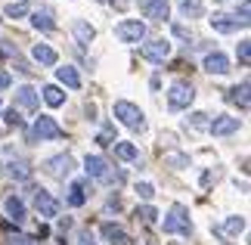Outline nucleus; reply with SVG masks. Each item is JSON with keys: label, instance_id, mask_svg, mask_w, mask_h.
I'll use <instances>...</instances> for the list:
<instances>
[{"label": "nucleus", "instance_id": "nucleus-37", "mask_svg": "<svg viewBox=\"0 0 251 245\" xmlns=\"http://www.w3.org/2000/svg\"><path fill=\"white\" fill-rule=\"evenodd\" d=\"M100 143L109 146V143H112V131H102V134H100Z\"/></svg>", "mask_w": 251, "mask_h": 245}, {"label": "nucleus", "instance_id": "nucleus-3", "mask_svg": "<svg viewBox=\"0 0 251 245\" xmlns=\"http://www.w3.org/2000/svg\"><path fill=\"white\" fill-rule=\"evenodd\" d=\"M196 100V90H192V84L189 81H174L168 87V106L174 112H180V109H186V106Z\"/></svg>", "mask_w": 251, "mask_h": 245}, {"label": "nucleus", "instance_id": "nucleus-12", "mask_svg": "<svg viewBox=\"0 0 251 245\" xmlns=\"http://www.w3.org/2000/svg\"><path fill=\"white\" fill-rule=\"evenodd\" d=\"M84 171L90 174V177L102 180L105 174H109V162H105L102 155H87V159H84Z\"/></svg>", "mask_w": 251, "mask_h": 245}, {"label": "nucleus", "instance_id": "nucleus-24", "mask_svg": "<svg viewBox=\"0 0 251 245\" xmlns=\"http://www.w3.org/2000/svg\"><path fill=\"white\" fill-rule=\"evenodd\" d=\"M112 146H115V155H118L121 162H133V159L140 155V152H137V146H133V143H118V140H115Z\"/></svg>", "mask_w": 251, "mask_h": 245}, {"label": "nucleus", "instance_id": "nucleus-5", "mask_svg": "<svg viewBox=\"0 0 251 245\" xmlns=\"http://www.w3.org/2000/svg\"><path fill=\"white\" fill-rule=\"evenodd\" d=\"M44 171L50 174V177H56V180H65V177H72L75 174V159L72 155H53V159H47L44 162Z\"/></svg>", "mask_w": 251, "mask_h": 245}, {"label": "nucleus", "instance_id": "nucleus-25", "mask_svg": "<svg viewBox=\"0 0 251 245\" xmlns=\"http://www.w3.org/2000/svg\"><path fill=\"white\" fill-rule=\"evenodd\" d=\"M6 214H9V218H16V220L25 218V205H22L19 195H9V199H6Z\"/></svg>", "mask_w": 251, "mask_h": 245}, {"label": "nucleus", "instance_id": "nucleus-26", "mask_svg": "<svg viewBox=\"0 0 251 245\" xmlns=\"http://www.w3.org/2000/svg\"><path fill=\"white\" fill-rule=\"evenodd\" d=\"M84 202H87L84 183H72V190H69V205H72V208H81Z\"/></svg>", "mask_w": 251, "mask_h": 245}, {"label": "nucleus", "instance_id": "nucleus-28", "mask_svg": "<svg viewBox=\"0 0 251 245\" xmlns=\"http://www.w3.org/2000/svg\"><path fill=\"white\" fill-rule=\"evenodd\" d=\"M186 121H189L192 127H196V131H208V124H211L205 112H196V115H189V118H186Z\"/></svg>", "mask_w": 251, "mask_h": 245}, {"label": "nucleus", "instance_id": "nucleus-13", "mask_svg": "<svg viewBox=\"0 0 251 245\" xmlns=\"http://www.w3.org/2000/svg\"><path fill=\"white\" fill-rule=\"evenodd\" d=\"M100 233H102V239L109 242V245H133L127 233H124L121 227H115V223H102V230H100Z\"/></svg>", "mask_w": 251, "mask_h": 245}, {"label": "nucleus", "instance_id": "nucleus-4", "mask_svg": "<svg viewBox=\"0 0 251 245\" xmlns=\"http://www.w3.org/2000/svg\"><path fill=\"white\" fill-rule=\"evenodd\" d=\"M115 37L124 44H140L143 37H146V25L140 22V19H124V22L115 25Z\"/></svg>", "mask_w": 251, "mask_h": 245}, {"label": "nucleus", "instance_id": "nucleus-23", "mask_svg": "<svg viewBox=\"0 0 251 245\" xmlns=\"http://www.w3.org/2000/svg\"><path fill=\"white\" fill-rule=\"evenodd\" d=\"M180 13L186 19H199L205 13V3H201V0H180Z\"/></svg>", "mask_w": 251, "mask_h": 245}, {"label": "nucleus", "instance_id": "nucleus-20", "mask_svg": "<svg viewBox=\"0 0 251 245\" xmlns=\"http://www.w3.org/2000/svg\"><path fill=\"white\" fill-rule=\"evenodd\" d=\"M31 53H34V59L41 62V65H56V62H59V56H56V50H53V47H47V44H37Z\"/></svg>", "mask_w": 251, "mask_h": 245}, {"label": "nucleus", "instance_id": "nucleus-21", "mask_svg": "<svg viewBox=\"0 0 251 245\" xmlns=\"http://www.w3.org/2000/svg\"><path fill=\"white\" fill-rule=\"evenodd\" d=\"M226 100L236 103V106H242V109H248V81L245 84H236L233 90H226Z\"/></svg>", "mask_w": 251, "mask_h": 245}, {"label": "nucleus", "instance_id": "nucleus-2", "mask_svg": "<svg viewBox=\"0 0 251 245\" xmlns=\"http://www.w3.org/2000/svg\"><path fill=\"white\" fill-rule=\"evenodd\" d=\"M115 118H118L124 127H130V131H146V115H143V109L127 103V100L115 103Z\"/></svg>", "mask_w": 251, "mask_h": 245}, {"label": "nucleus", "instance_id": "nucleus-35", "mask_svg": "<svg viewBox=\"0 0 251 245\" xmlns=\"http://www.w3.org/2000/svg\"><path fill=\"white\" fill-rule=\"evenodd\" d=\"M9 84H13V78H9V72H0V90H6Z\"/></svg>", "mask_w": 251, "mask_h": 245}, {"label": "nucleus", "instance_id": "nucleus-33", "mask_svg": "<svg viewBox=\"0 0 251 245\" xmlns=\"http://www.w3.org/2000/svg\"><path fill=\"white\" fill-rule=\"evenodd\" d=\"M137 195L140 199H152V195H155V186L152 183H137Z\"/></svg>", "mask_w": 251, "mask_h": 245}, {"label": "nucleus", "instance_id": "nucleus-31", "mask_svg": "<svg viewBox=\"0 0 251 245\" xmlns=\"http://www.w3.org/2000/svg\"><path fill=\"white\" fill-rule=\"evenodd\" d=\"M239 62L242 65H248V59H251V41H239Z\"/></svg>", "mask_w": 251, "mask_h": 245}, {"label": "nucleus", "instance_id": "nucleus-19", "mask_svg": "<svg viewBox=\"0 0 251 245\" xmlns=\"http://www.w3.org/2000/svg\"><path fill=\"white\" fill-rule=\"evenodd\" d=\"M31 25L37 28V31H50V28L56 25L53 22V13L47 6H41V9H34V16H31Z\"/></svg>", "mask_w": 251, "mask_h": 245}, {"label": "nucleus", "instance_id": "nucleus-8", "mask_svg": "<svg viewBox=\"0 0 251 245\" xmlns=\"http://www.w3.org/2000/svg\"><path fill=\"white\" fill-rule=\"evenodd\" d=\"M34 208H37L41 218H56V214H59V202H56L47 190H37L34 192Z\"/></svg>", "mask_w": 251, "mask_h": 245}, {"label": "nucleus", "instance_id": "nucleus-6", "mask_svg": "<svg viewBox=\"0 0 251 245\" xmlns=\"http://www.w3.org/2000/svg\"><path fill=\"white\" fill-rule=\"evenodd\" d=\"M31 136L34 140H59V136H65V131L50 118V115H41V118L34 121V127H31Z\"/></svg>", "mask_w": 251, "mask_h": 245}, {"label": "nucleus", "instance_id": "nucleus-10", "mask_svg": "<svg viewBox=\"0 0 251 245\" xmlns=\"http://www.w3.org/2000/svg\"><path fill=\"white\" fill-rule=\"evenodd\" d=\"M211 28H214V31H220V34H233V31H239V28H245V22H239L236 16L214 13V16H211Z\"/></svg>", "mask_w": 251, "mask_h": 245}, {"label": "nucleus", "instance_id": "nucleus-29", "mask_svg": "<svg viewBox=\"0 0 251 245\" xmlns=\"http://www.w3.org/2000/svg\"><path fill=\"white\" fill-rule=\"evenodd\" d=\"M28 9H31L28 3H9L6 6V16L9 19H22V16H28Z\"/></svg>", "mask_w": 251, "mask_h": 245}, {"label": "nucleus", "instance_id": "nucleus-14", "mask_svg": "<svg viewBox=\"0 0 251 245\" xmlns=\"http://www.w3.org/2000/svg\"><path fill=\"white\" fill-rule=\"evenodd\" d=\"M205 72H211V75H226L229 72V56H224V53H208L205 56Z\"/></svg>", "mask_w": 251, "mask_h": 245}, {"label": "nucleus", "instance_id": "nucleus-9", "mask_svg": "<svg viewBox=\"0 0 251 245\" xmlns=\"http://www.w3.org/2000/svg\"><path fill=\"white\" fill-rule=\"evenodd\" d=\"M171 56V44L168 41H149V44H143V59H149V62H165Z\"/></svg>", "mask_w": 251, "mask_h": 245}, {"label": "nucleus", "instance_id": "nucleus-36", "mask_svg": "<svg viewBox=\"0 0 251 245\" xmlns=\"http://www.w3.org/2000/svg\"><path fill=\"white\" fill-rule=\"evenodd\" d=\"M174 34H177V37H189V31L183 25H174Z\"/></svg>", "mask_w": 251, "mask_h": 245}, {"label": "nucleus", "instance_id": "nucleus-32", "mask_svg": "<svg viewBox=\"0 0 251 245\" xmlns=\"http://www.w3.org/2000/svg\"><path fill=\"white\" fill-rule=\"evenodd\" d=\"M168 164H174V168H186L189 159H186V155H180V152H171L168 155Z\"/></svg>", "mask_w": 251, "mask_h": 245}, {"label": "nucleus", "instance_id": "nucleus-7", "mask_svg": "<svg viewBox=\"0 0 251 245\" xmlns=\"http://www.w3.org/2000/svg\"><path fill=\"white\" fill-rule=\"evenodd\" d=\"M140 13L146 19L165 22V19L171 16V6H168V0H140Z\"/></svg>", "mask_w": 251, "mask_h": 245}, {"label": "nucleus", "instance_id": "nucleus-34", "mask_svg": "<svg viewBox=\"0 0 251 245\" xmlns=\"http://www.w3.org/2000/svg\"><path fill=\"white\" fill-rule=\"evenodd\" d=\"M6 121H9V124H16V127L22 124V118H19V112H16V109H6Z\"/></svg>", "mask_w": 251, "mask_h": 245}, {"label": "nucleus", "instance_id": "nucleus-18", "mask_svg": "<svg viewBox=\"0 0 251 245\" xmlns=\"http://www.w3.org/2000/svg\"><path fill=\"white\" fill-rule=\"evenodd\" d=\"M56 78H59V84H65L69 90H78V87H81V75L75 72L72 65H62V68H56Z\"/></svg>", "mask_w": 251, "mask_h": 245}, {"label": "nucleus", "instance_id": "nucleus-17", "mask_svg": "<svg viewBox=\"0 0 251 245\" xmlns=\"http://www.w3.org/2000/svg\"><path fill=\"white\" fill-rule=\"evenodd\" d=\"M6 174L13 180H28V177H31V164H28L25 159H16V155H13V162L6 164Z\"/></svg>", "mask_w": 251, "mask_h": 245}, {"label": "nucleus", "instance_id": "nucleus-27", "mask_svg": "<svg viewBox=\"0 0 251 245\" xmlns=\"http://www.w3.org/2000/svg\"><path fill=\"white\" fill-rule=\"evenodd\" d=\"M224 233H226V236H239V233H245V218H226L224 220Z\"/></svg>", "mask_w": 251, "mask_h": 245}, {"label": "nucleus", "instance_id": "nucleus-1", "mask_svg": "<svg viewBox=\"0 0 251 245\" xmlns=\"http://www.w3.org/2000/svg\"><path fill=\"white\" fill-rule=\"evenodd\" d=\"M165 233H177V236H192V220H189V211H186V205H171V211H168V218H165Z\"/></svg>", "mask_w": 251, "mask_h": 245}, {"label": "nucleus", "instance_id": "nucleus-22", "mask_svg": "<svg viewBox=\"0 0 251 245\" xmlns=\"http://www.w3.org/2000/svg\"><path fill=\"white\" fill-rule=\"evenodd\" d=\"M44 103H47V106H53V109H59V106L65 103V93H62V87H56V84L44 87Z\"/></svg>", "mask_w": 251, "mask_h": 245}, {"label": "nucleus", "instance_id": "nucleus-16", "mask_svg": "<svg viewBox=\"0 0 251 245\" xmlns=\"http://www.w3.org/2000/svg\"><path fill=\"white\" fill-rule=\"evenodd\" d=\"M72 34H75V41H78V44H90L93 37H96V28L90 22H84V19H75V22H72Z\"/></svg>", "mask_w": 251, "mask_h": 245}, {"label": "nucleus", "instance_id": "nucleus-11", "mask_svg": "<svg viewBox=\"0 0 251 245\" xmlns=\"http://www.w3.org/2000/svg\"><path fill=\"white\" fill-rule=\"evenodd\" d=\"M208 131L214 134V136H226V134H236V131H239V118H233V115H217V118L208 124Z\"/></svg>", "mask_w": 251, "mask_h": 245}, {"label": "nucleus", "instance_id": "nucleus-15", "mask_svg": "<svg viewBox=\"0 0 251 245\" xmlns=\"http://www.w3.org/2000/svg\"><path fill=\"white\" fill-rule=\"evenodd\" d=\"M16 103L22 106V109L34 112L37 106H41V96H37V90H34V87H19V90H16Z\"/></svg>", "mask_w": 251, "mask_h": 245}, {"label": "nucleus", "instance_id": "nucleus-30", "mask_svg": "<svg viewBox=\"0 0 251 245\" xmlns=\"http://www.w3.org/2000/svg\"><path fill=\"white\" fill-rule=\"evenodd\" d=\"M137 218H143V223H155L158 211H155V208H149V205H143V208H137Z\"/></svg>", "mask_w": 251, "mask_h": 245}]
</instances>
